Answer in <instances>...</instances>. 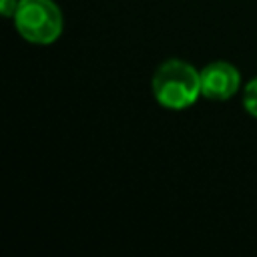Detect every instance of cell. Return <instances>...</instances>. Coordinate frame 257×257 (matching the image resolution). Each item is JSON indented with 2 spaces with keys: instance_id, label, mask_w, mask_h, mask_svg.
<instances>
[{
  "instance_id": "1",
  "label": "cell",
  "mask_w": 257,
  "mask_h": 257,
  "mask_svg": "<svg viewBox=\"0 0 257 257\" xmlns=\"http://www.w3.org/2000/svg\"><path fill=\"white\" fill-rule=\"evenodd\" d=\"M153 94L165 108H187L201 94V72H197L189 62L167 60L153 76Z\"/></svg>"
},
{
  "instance_id": "2",
  "label": "cell",
  "mask_w": 257,
  "mask_h": 257,
  "mask_svg": "<svg viewBox=\"0 0 257 257\" xmlns=\"http://www.w3.org/2000/svg\"><path fill=\"white\" fill-rule=\"evenodd\" d=\"M14 22L16 30L34 44H50L62 32V14L52 0H20Z\"/></svg>"
},
{
  "instance_id": "3",
  "label": "cell",
  "mask_w": 257,
  "mask_h": 257,
  "mask_svg": "<svg viewBox=\"0 0 257 257\" xmlns=\"http://www.w3.org/2000/svg\"><path fill=\"white\" fill-rule=\"evenodd\" d=\"M241 84L237 68L229 62H211L201 70V94L211 100L231 98Z\"/></svg>"
},
{
  "instance_id": "4",
  "label": "cell",
  "mask_w": 257,
  "mask_h": 257,
  "mask_svg": "<svg viewBox=\"0 0 257 257\" xmlns=\"http://www.w3.org/2000/svg\"><path fill=\"white\" fill-rule=\"evenodd\" d=\"M243 104L249 114L257 116V76L247 82V86L243 90Z\"/></svg>"
},
{
  "instance_id": "5",
  "label": "cell",
  "mask_w": 257,
  "mask_h": 257,
  "mask_svg": "<svg viewBox=\"0 0 257 257\" xmlns=\"http://www.w3.org/2000/svg\"><path fill=\"white\" fill-rule=\"evenodd\" d=\"M20 0H0V12L4 16H14Z\"/></svg>"
}]
</instances>
